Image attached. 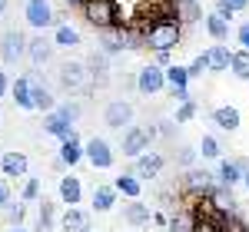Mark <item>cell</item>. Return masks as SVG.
<instances>
[{"label": "cell", "mask_w": 249, "mask_h": 232, "mask_svg": "<svg viewBox=\"0 0 249 232\" xmlns=\"http://www.w3.org/2000/svg\"><path fill=\"white\" fill-rule=\"evenodd\" d=\"M140 30H143V47H150V50H176L179 43H183V20L176 17V14H156L150 17L146 23H140Z\"/></svg>", "instance_id": "obj_1"}, {"label": "cell", "mask_w": 249, "mask_h": 232, "mask_svg": "<svg viewBox=\"0 0 249 232\" xmlns=\"http://www.w3.org/2000/svg\"><path fill=\"white\" fill-rule=\"evenodd\" d=\"M80 10H83L87 23L96 27V30H110V27H116V20H120V3L116 0H83Z\"/></svg>", "instance_id": "obj_2"}, {"label": "cell", "mask_w": 249, "mask_h": 232, "mask_svg": "<svg viewBox=\"0 0 249 232\" xmlns=\"http://www.w3.org/2000/svg\"><path fill=\"white\" fill-rule=\"evenodd\" d=\"M136 90H140V97H160V93L166 90L163 66H160V63H146V66H140V73H136Z\"/></svg>", "instance_id": "obj_3"}, {"label": "cell", "mask_w": 249, "mask_h": 232, "mask_svg": "<svg viewBox=\"0 0 249 232\" xmlns=\"http://www.w3.org/2000/svg\"><path fill=\"white\" fill-rule=\"evenodd\" d=\"M83 159H87L93 169H110V166L116 163L113 146H110L103 136H93V139H87V143H83Z\"/></svg>", "instance_id": "obj_4"}, {"label": "cell", "mask_w": 249, "mask_h": 232, "mask_svg": "<svg viewBox=\"0 0 249 232\" xmlns=\"http://www.w3.org/2000/svg\"><path fill=\"white\" fill-rule=\"evenodd\" d=\"M23 17H27V23H30L34 30H47V27H53V23H57V14H53L50 0H27Z\"/></svg>", "instance_id": "obj_5"}, {"label": "cell", "mask_w": 249, "mask_h": 232, "mask_svg": "<svg viewBox=\"0 0 249 232\" xmlns=\"http://www.w3.org/2000/svg\"><path fill=\"white\" fill-rule=\"evenodd\" d=\"M27 57V37L20 33V30H7L3 37H0V60L7 63V66H14L17 60Z\"/></svg>", "instance_id": "obj_6"}, {"label": "cell", "mask_w": 249, "mask_h": 232, "mask_svg": "<svg viewBox=\"0 0 249 232\" xmlns=\"http://www.w3.org/2000/svg\"><path fill=\"white\" fill-rule=\"evenodd\" d=\"M183 186L190 196H206L216 186V173H210L206 166H190L186 176H183Z\"/></svg>", "instance_id": "obj_7"}, {"label": "cell", "mask_w": 249, "mask_h": 232, "mask_svg": "<svg viewBox=\"0 0 249 232\" xmlns=\"http://www.w3.org/2000/svg\"><path fill=\"white\" fill-rule=\"evenodd\" d=\"M133 103H126V99H110L107 103V110H103V123L110 126V130H123V126H130L133 123Z\"/></svg>", "instance_id": "obj_8"}, {"label": "cell", "mask_w": 249, "mask_h": 232, "mask_svg": "<svg viewBox=\"0 0 249 232\" xmlns=\"http://www.w3.org/2000/svg\"><path fill=\"white\" fill-rule=\"evenodd\" d=\"M163 166H166V159H163L160 153H153V149H146V153H140L133 159V169H130V173L146 182V179H156V176L163 173Z\"/></svg>", "instance_id": "obj_9"}, {"label": "cell", "mask_w": 249, "mask_h": 232, "mask_svg": "<svg viewBox=\"0 0 249 232\" xmlns=\"http://www.w3.org/2000/svg\"><path fill=\"white\" fill-rule=\"evenodd\" d=\"M150 133H146V126H126V133H123V156L126 159H136L140 153H146L150 149Z\"/></svg>", "instance_id": "obj_10"}, {"label": "cell", "mask_w": 249, "mask_h": 232, "mask_svg": "<svg viewBox=\"0 0 249 232\" xmlns=\"http://www.w3.org/2000/svg\"><path fill=\"white\" fill-rule=\"evenodd\" d=\"M0 173L7 176V179H23V176L30 173V159H27V153L7 149V153L0 156Z\"/></svg>", "instance_id": "obj_11"}, {"label": "cell", "mask_w": 249, "mask_h": 232, "mask_svg": "<svg viewBox=\"0 0 249 232\" xmlns=\"http://www.w3.org/2000/svg\"><path fill=\"white\" fill-rule=\"evenodd\" d=\"M27 60H30L34 66H47V63L53 60V40L43 37V30H40L37 37L27 40Z\"/></svg>", "instance_id": "obj_12"}, {"label": "cell", "mask_w": 249, "mask_h": 232, "mask_svg": "<svg viewBox=\"0 0 249 232\" xmlns=\"http://www.w3.org/2000/svg\"><path fill=\"white\" fill-rule=\"evenodd\" d=\"M27 77H30V99H34V110H40V113H50V110L57 106L53 93L47 90V83H43L37 73H27Z\"/></svg>", "instance_id": "obj_13"}, {"label": "cell", "mask_w": 249, "mask_h": 232, "mask_svg": "<svg viewBox=\"0 0 249 232\" xmlns=\"http://www.w3.org/2000/svg\"><path fill=\"white\" fill-rule=\"evenodd\" d=\"M90 77L87 73V63H80V60H67L63 66H60V83L67 86V90H77L83 86V80Z\"/></svg>", "instance_id": "obj_14"}, {"label": "cell", "mask_w": 249, "mask_h": 232, "mask_svg": "<svg viewBox=\"0 0 249 232\" xmlns=\"http://www.w3.org/2000/svg\"><path fill=\"white\" fill-rule=\"evenodd\" d=\"M210 202H213V209H216V215L219 213H236V196H232V186H223V182H216L210 193Z\"/></svg>", "instance_id": "obj_15"}, {"label": "cell", "mask_w": 249, "mask_h": 232, "mask_svg": "<svg viewBox=\"0 0 249 232\" xmlns=\"http://www.w3.org/2000/svg\"><path fill=\"white\" fill-rule=\"evenodd\" d=\"M60 229L63 232H87L90 229V213H83L80 206H67V213L60 215Z\"/></svg>", "instance_id": "obj_16"}, {"label": "cell", "mask_w": 249, "mask_h": 232, "mask_svg": "<svg viewBox=\"0 0 249 232\" xmlns=\"http://www.w3.org/2000/svg\"><path fill=\"white\" fill-rule=\"evenodd\" d=\"M60 159H63V166H77L80 159H83V139L77 136V130L67 139H60Z\"/></svg>", "instance_id": "obj_17"}, {"label": "cell", "mask_w": 249, "mask_h": 232, "mask_svg": "<svg viewBox=\"0 0 249 232\" xmlns=\"http://www.w3.org/2000/svg\"><path fill=\"white\" fill-rule=\"evenodd\" d=\"M123 219H126V226H133V229H143V226H150V219H153V213H150V206L146 202H126L123 206Z\"/></svg>", "instance_id": "obj_18"}, {"label": "cell", "mask_w": 249, "mask_h": 232, "mask_svg": "<svg viewBox=\"0 0 249 232\" xmlns=\"http://www.w3.org/2000/svg\"><path fill=\"white\" fill-rule=\"evenodd\" d=\"M213 123H216L219 130H226V133H236L239 123H243V113H239L236 106H216V110H213Z\"/></svg>", "instance_id": "obj_19"}, {"label": "cell", "mask_w": 249, "mask_h": 232, "mask_svg": "<svg viewBox=\"0 0 249 232\" xmlns=\"http://www.w3.org/2000/svg\"><path fill=\"white\" fill-rule=\"evenodd\" d=\"M196 222H199V219H196V213H193L190 206H179V209L170 215L166 232H193V229H196Z\"/></svg>", "instance_id": "obj_20"}, {"label": "cell", "mask_w": 249, "mask_h": 232, "mask_svg": "<svg viewBox=\"0 0 249 232\" xmlns=\"http://www.w3.org/2000/svg\"><path fill=\"white\" fill-rule=\"evenodd\" d=\"M83 37H80L77 27H70V23H53V47H63V50H73L80 47Z\"/></svg>", "instance_id": "obj_21"}, {"label": "cell", "mask_w": 249, "mask_h": 232, "mask_svg": "<svg viewBox=\"0 0 249 232\" xmlns=\"http://www.w3.org/2000/svg\"><path fill=\"white\" fill-rule=\"evenodd\" d=\"M60 202H67V206H77L80 199H83V186H80V179L77 176H60Z\"/></svg>", "instance_id": "obj_22"}, {"label": "cell", "mask_w": 249, "mask_h": 232, "mask_svg": "<svg viewBox=\"0 0 249 232\" xmlns=\"http://www.w3.org/2000/svg\"><path fill=\"white\" fill-rule=\"evenodd\" d=\"M43 133L57 136V139H67V136L73 133V123H67L57 110H50V113H43Z\"/></svg>", "instance_id": "obj_23"}, {"label": "cell", "mask_w": 249, "mask_h": 232, "mask_svg": "<svg viewBox=\"0 0 249 232\" xmlns=\"http://www.w3.org/2000/svg\"><path fill=\"white\" fill-rule=\"evenodd\" d=\"M113 189L120 196H126V199H140L143 196V179H136L133 173H123L113 179Z\"/></svg>", "instance_id": "obj_24"}, {"label": "cell", "mask_w": 249, "mask_h": 232, "mask_svg": "<svg viewBox=\"0 0 249 232\" xmlns=\"http://www.w3.org/2000/svg\"><path fill=\"white\" fill-rule=\"evenodd\" d=\"M230 53H232V50L226 47V43H219V40H216L210 50H206V60H210V70H213V73L230 70Z\"/></svg>", "instance_id": "obj_25"}, {"label": "cell", "mask_w": 249, "mask_h": 232, "mask_svg": "<svg viewBox=\"0 0 249 232\" xmlns=\"http://www.w3.org/2000/svg\"><path fill=\"white\" fill-rule=\"evenodd\" d=\"M10 99L17 103L20 110H34V99H30V77H17L10 83Z\"/></svg>", "instance_id": "obj_26"}, {"label": "cell", "mask_w": 249, "mask_h": 232, "mask_svg": "<svg viewBox=\"0 0 249 232\" xmlns=\"http://www.w3.org/2000/svg\"><path fill=\"white\" fill-rule=\"evenodd\" d=\"M116 189H113V182H110V186H96L93 189V209L96 213H110V209H113L116 206Z\"/></svg>", "instance_id": "obj_27"}, {"label": "cell", "mask_w": 249, "mask_h": 232, "mask_svg": "<svg viewBox=\"0 0 249 232\" xmlns=\"http://www.w3.org/2000/svg\"><path fill=\"white\" fill-rule=\"evenodd\" d=\"M173 14L183 23H193L203 17V7H199V0H173Z\"/></svg>", "instance_id": "obj_28"}, {"label": "cell", "mask_w": 249, "mask_h": 232, "mask_svg": "<svg viewBox=\"0 0 249 232\" xmlns=\"http://www.w3.org/2000/svg\"><path fill=\"white\" fill-rule=\"evenodd\" d=\"M216 182H223V186H236V182H243V169L236 166V159H223V163H219V169H216Z\"/></svg>", "instance_id": "obj_29"}, {"label": "cell", "mask_w": 249, "mask_h": 232, "mask_svg": "<svg viewBox=\"0 0 249 232\" xmlns=\"http://www.w3.org/2000/svg\"><path fill=\"white\" fill-rule=\"evenodd\" d=\"M230 23H232V20L219 17V14L213 10V14H206V33H210L213 40H219V43H223V40L230 37Z\"/></svg>", "instance_id": "obj_30"}, {"label": "cell", "mask_w": 249, "mask_h": 232, "mask_svg": "<svg viewBox=\"0 0 249 232\" xmlns=\"http://www.w3.org/2000/svg\"><path fill=\"white\" fill-rule=\"evenodd\" d=\"M163 77H166V90L190 86V73H186V66H179V63H170V66H163Z\"/></svg>", "instance_id": "obj_31"}, {"label": "cell", "mask_w": 249, "mask_h": 232, "mask_svg": "<svg viewBox=\"0 0 249 232\" xmlns=\"http://www.w3.org/2000/svg\"><path fill=\"white\" fill-rule=\"evenodd\" d=\"M230 70L236 80H249V50H232L230 53Z\"/></svg>", "instance_id": "obj_32"}, {"label": "cell", "mask_w": 249, "mask_h": 232, "mask_svg": "<svg viewBox=\"0 0 249 232\" xmlns=\"http://www.w3.org/2000/svg\"><path fill=\"white\" fill-rule=\"evenodd\" d=\"M87 66H90L87 73H90L96 83H103V80H107V73H110V57L100 50V53H93V57H90V63H87Z\"/></svg>", "instance_id": "obj_33"}, {"label": "cell", "mask_w": 249, "mask_h": 232, "mask_svg": "<svg viewBox=\"0 0 249 232\" xmlns=\"http://www.w3.org/2000/svg\"><path fill=\"white\" fill-rule=\"evenodd\" d=\"M40 213H37V232H53V202L47 199H37Z\"/></svg>", "instance_id": "obj_34"}, {"label": "cell", "mask_w": 249, "mask_h": 232, "mask_svg": "<svg viewBox=\"0 0 249 232\" xmlns=\"http://www.w3.org/2000/svg\"><path fill=\"white\" fill-rule=\"evenodd\" d=\"M196 153L203 156V159H219V156H223V146H219L216 136H203L199 146H196Z\"/></svg>", "instance_id": "obj_35"}, {"label": "cell", "mask_w": 249, "mask_h": 232, "mask_svg": "<svg viewBox=\"0 0 249 232\" xmlns=\"http://www.w3.org/2000/svg\"><path fill=\"white\" fill-rule=\"evenodd\" d=\"M20 199H23V202H37L40 199V179L37 176H27V182H23V189H20Z\"/></svg>", "instance_id": "obj_36"}, {"label": "cell", "mask_w": 249, "mask_h": 232, "mask_svg": "<svg viewBox=\"0 0 249 232\" xmlns=\"http://www.w3.org/2000/svg\"><path fill=\"white\" fill-rule=\"evenodd\" d=\"M103 33H107V37H103V47H100V50H103L107 57L123 53V47H120V40H116V30H113V27H110V30H103Z\"/></svg>", "instance_id": "obj_37"}, {"label": "cell", "mask_w": 249, "mask_h": 232, "mask_svg": "<svg viewBox=\"0 0 249 232\" xmlns=\"http://www.w3.org/2000/svg\"><path fill=\"white\" fill-rule=\"evenodd\" d=\"M186 73H190V80H199L203 73H210V60H206V53H199V57H193V63L186 66Z\"/></svg>", "instance_id": "obj_38"}, {"label": "cell", "mask_w": 249, "mask_h": 232, "mask_svg": "<svg viewBox=\"0 0 249 232\" xmlns=\"http://www.w3.org/2000/svg\"><path fill=\"white\" fill-rule=\"evenodd\" d=\"M3 209H7V222H10V226H23V215H27L23 202H14V199H10Z\"/></svg>", "instance_id": "obj_39"}, {"label": "cell", "mask_w": 249, "mask_h": 232, "mask_svg": "<svg viewBox=\"0 0 249 232\" xmlns=\"http://www.w3.org/2000/svg\"><path fill=\"white\" fill-rule=\"evenodd\" d=\"M53 110H57L67 123H77L80 116H83V106H80V103H60V106H53Z\"/></svg>", "instance_id": "obj_40"}, {"label": "cell", "mask_w": 249, "mask_h": 232, "mask_svg": "<svg viewBox=\"0 0 249 232\" xmlns=\"http://www.w3.org/2000/svg\"><path fill=\"white\" fill-rule=\"evenodd\" d=\"M196 113H199V106H196L193 99H186V103H179V110H176V123H190Z\"/></svg>", "instance_id": "obj_41"}, {"label": "cell", "mask_w": 249, "mask_h": 232, "mask_svg": "<svg viewBox=\"0 0 249 232\" xmlns=\"http://www.w3.org/2000/svg\"><path fill=\"white\" fill-rule=\"evenodd\" d=\"M196 146H179V153H176V163H179V166H186V169H190V166H196Z\"/></svg>", "instance_id": "obj_42"}, {"label": "cell", "mask_w": 249, "mask_h": 232, "mask_svg": "<svg viewBox=\"0 0 249 232\" xmlns=\"http://www.w3.org/2000/svg\"><path fill=\"white\" fill-rule=\"evenodd\" d=\"M10 199H14V186H10V179H7V176H0V209H3Z\"/></svg>", "instance_id": "obj_43"}, {"label": "cell", "mask_w": 249, "mask_h": 232, "mask_svg": "<svg viewBox=\"0 0 249 232\" xmlns=\"http://www.w3.org/2000/svg\"><path fill=\"white\" fill-rule=\"evenodd\" d=\"M156 133H160V136H166V139H173V133H176V119H160Z\"/></svg>", "instance_id": "obj_44"}, {"label": "cell", "mask_w": 249, "mask_h": 232, "mask_svg": "<svg viewBox=\"0 0 249 232\" xmlns=\"http://www.w3.org/2000/svg\"><path fill=\"white\" fill-rule=\"evenodd\" d=\"M216 3H223V7H230L232 14H239V10H246L249 0H216Z\"/></svg>", "instance_id": "obj_45"}, {"label": "cell", "mask_w": 249, "mask_h": 232, "mask_svg": "<svg viewBox=\"0 0 249 232\" xmlns=\"http://www.w3.org/2000/svg\"><path fill=\"white\" fill-rule=\"evenodd\" d=\"M153 63H160V66H170V63H173V53H170V50H156V53H153Z\"/></svg>", "instance_id": "obj_46"}, {"label": "cell", "mask_w": 249, "mask_h": 232, "mask_svg": "<svg viewBox=\"0 0 249 232\" xmlns=\"http://www.w3.org/2000/svg\"><path fill=\"white\" fill-rule=\"evenodd\" d=\"M170 93H173V99H176V103H186V99H193L190 86H179V90H170Z\"/></svg>", "instance_id": "obj_47"}, {"label": "cell", "mask_w": 249, "mask_h": 232, "mask_svg": "<svg viewBox=\"0 0 249 232\" xmlns=\"http://www.w3.org/2000/svg\"><path fill=\"white\" fill-rule=\"evenodd\" d=\"M236 40L243 43V50H249V23H243V27H239V33H236Z\"/></svg>", "instance_id": "obj_48"}, {"label": "cell", "mask_w": 249, "mask_h": 232, "mask_svg": "<svg viewBox=\"0 0 249 232\" xmlns=\"http://www.w3.org/2000/svg\"><path fill=\"white\" fill-rule=\"evenodd\" d=\"M193 232H216V226H213V219H199Z\"/></svg>", "instance_id": "obj_49"}, {"label": "cell", "mask_w": 249, "mask_h": 232, "mask_svg": "<svg viewBox=\"0 0 249 232\" xmlns=\"http://www.w3.org/2000/svg\"><path fill=\"white\" fill-rule=\"evenodd\" d=\"M150 222H156V226H163V229H166V222H170V215H166V213H153V219H150Z\"/></svg>", "instance_id": "obj_50"}, {"label": "cell", "mask_w": 249, "mask_h": 232, "mask_svg": "<svg viewBox=\"0 0 249 232\" xmlns=\"http://www.w3.org/2000/svg\"><path fill=\"white\" fill-rule=\"evenodd\" d=\"M7 90H10V80H7L3 70H0V97H7Z\"/></svg>", "instance_id": "obj_51"}, {"label": "cell", "mask_w": 249, "mask_h": 232, "mask_svg": "<svg viewBox=\"0 0 249 232\" xmlns=\"http://www.w3.org/2000/svg\"><path fill=\"white\" fill-rule=\"evenodd\" d=\"M216 14L226 17V20H232V10H230V7H223V3H216Z\"/></svg>", "instance_id": "obj_52"}, {"label": "cell", "mask_w": 249, "mask_h": 232, "mask_svg": "<svg viewBox=\"0 0 249 232\" xmlns=\"http://www.w3.org/2000/svg\"><path fill=\"white\" fill-rule=\"evenodd\" d=\"M236 166H239V169L246 173V169H249V159H246V156H239V159H236Z\"/></svg>", "instance_id": "obj_53"}, {"label": "cell", "mask_w": 249, "mask_h": 232, "mask_svg": "<svg viewBox=\"0 0 249 232\" xmlns=\"http://www.w3.org/2000/svg\"><path fill=\"white\" fill-rule=\"evenodd\" d=\"M7 7H10V0H0V17L7 14Z\"/></svg>", "instance_id": "obj_54"}, {"label": "cell", "mask_w": 249, "mask_h": 232, "mask_svg": "<svg viewBox=\"0 0 249 232\" xmlns=\"http://www.w3.org/2000/svg\"><path fill=\"white\" fill-rule=\"evenodd\" d=\"M67 7H83V0H63Z\"/></svg>", "instance_id": "obj_55"}, {"label": "cell", "mask_w": 249, "mask_h": 232, "mask_svg": "<svg viewBox=\"0 0 249 232\" xmlns=\"http://www.w3.org/2000/svg\"><path fill=\"white\" fill-rule=\"evenodd\" d=\"M243 186H246V193H249V169L243 173Z\"/></svg>", "instance_id": "obj_56"}, {"label": "cell", "mask_w": 249, "mask_h": 232, "mask_svg": "<svg viewBox=\"0 0 249 232\" xmlns=\"http://www.w3.org/2000/svg\"><path fill=\"white\" fill-rule=\"evenodd\" d=\"M7 232H27V229H23V226H10Z\"/></svg>", "instance_id": "obj_57"}, {"label": "cell", "mask_w": 249, "mask_h": 232, "mask_svg": "<svg viewBox=\"0 0 249 232\" xmlns=\"http://www.w3.org/2000/svg\"><path fill=\"white\" fill-rule=\"evenodd\" d=\"M130 232H140V229H133V226H130Z\"/></svg>", "instance_id": "obj_58"}, {"label": "cell", "mask_w": 249, "mask_h": 232, "mask_svg": "<svg viewBox=\"0 0 249 232\" xmlns=\"http://www.w3.org/2000/svg\"><path fill=\"white\" fill-rule=\"evenodd\" d=\"M87 232H93V229H87Z\"/></svg>", "instance_id": "obj_59"}, {"label": "cell", "mask_w": 249, "mask_h": 232, "mask_svg": "<svg viewBox=\"0 0 249 232\" xmlns=\"http://www.w3.org/2000/svg\"><path fill=\"white\" fill-rule=\"evenodd\" d=\"M246 83H249V80H246Z\"/></svg>", "instance_id": "obj_60"}]
</instances>
